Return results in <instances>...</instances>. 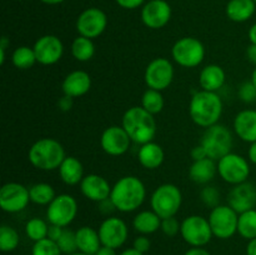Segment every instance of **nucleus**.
Returning a JSON list of instances; mask_svg holds the SVG:
<instances>
[{"label":"nucleus","instance_id":"1","mask_svg":"<svg viewBox=\"0 0 256 255\" xmlns=\"http://www.w3.org/2000/svg\"><path fill=\"white\" fill-rule=\"evenodd\" d=\"M146 198V188L139 178L134 175L122 176L112 185L110 199L116 210L132 212L139 209Z\"/></svg>","mask_w":256,"mask_h":255},{"label":"nucleus","instance_id":"2","mask_svg":"<svg viewBox=\"0 0 256 255\" xmlns=\"http://www.w3.org/2000/svg\"><path fill=\"white\" fill-rule=\"evenodd\" d=\"M222 100L218 92L199 90L190 99V118L200 128L206 129L218 124L222 115Z\"/></svg>","mask_w":256,"mask_h":255},{"label":"nucleus","instance_id":"3","mask_svg":"<svg viewBox=\"0 0 256 255\" xmlns=\"http://www.w3.org/2000/svg\"><path fill=\"white\" fill-rule=\"evenodd\" d=\"M122 126L136 144L142 145L154 140L156 135V122L154 115L142 106H132L124 112Z\"/></svg>","mask_w":256,"mask_h":255},{"label":"nucleus","instance_id":"4","mask_svg":"<svg viewBox=\"0 0 256 255\" xmlns=\"http://www.w3.org/2000/svg\"><path fill=\"white\" fill-rule=\"evenodd\" d=\"M65 158L66 154L64 146L52 138H42L36 140L28 152L30 164L44 172L59 169Z\"/></svg>","mask_w":256,"mask_h":255},{"label":"nucleus","instance_id":"5","mask_svg":"<svg viewBox=\"0 0 256 255\" xmlns=\"http://www.w3.org/2000/svg\"><path fill=\"white\" fill-rule=\"evenodd\" d=\"M232 144H234V139H232V132L225 125L219 124V122L206 128L200 139V145L205 149L208 158L215 162L232 152Z\"/></svg>","mask_w":256,"mask_h":255},{"label":"nucleus","instance_id":"6","mask_svg":"<svg viewBox=\"0 0 256 255\" xmlns=\"http://www.w3.org/2000/svg\"><path fill=\"white\" fill-rule=\"evenodd\" d=\"M182 190L170 182L159 185L150 198L152 210H154L162 219L175 216L182 208Z\"/></svg>","mask_w":256,"mask_h":255},{"label":"nucleus","instance_id":"7","mask_svg":"<svg viewBox=\"0 0 256 255\" xmlns=\"http://www.w3.org/2000/svg\"><path fill=\"white\" fill-rule=\"evenodd\" d=\"M172 56L182 68H196L204 62L205 46L194 36H185L172 45Z\"/></svg>","mask_w":256,"mask_h":255},{"label":"nucleus","instance_id":"8","mask_svg":"<svg viewBox=\"0 0 256 255\" xmlns=\"http://www.w3.org/2000/svg\"><path fill=\"white\" fill-rule=\"evenodd\" d=\"M218 174L232 186L248 182L250 176V164L244 156L236 152H229L218 160Z\"/></svg>","mask_w":256,"mask_h":255},{"label":"nucleus","instance_id":"9","mask_svg":"<svg viewBox=\"0 0 256 255\" xmlns=\"http://www.w3.org/2000/svg\"><path fill=\"white\" fill-rule=\"evenodd\" d=\"M180 234L188 244L196 248L206 245L214 236L209 220L202 215H190L185 218L182 222Z\"/></svg>","mask_w":256,"mask_h":255},{"label":"nucleus","instance_id":"10","mask_svg":"<svg viewBox=\"0 0 256 255\" xmlns=\"http://www.w3.org/2000/svg\"><path fill=\"white\" fill-rule=\"evenodd\" d=\"M212 235L219 239H229L238 232L239 214L229 205H219L210 212L208 218Z\"/></svg>","mask_w":256,"mask_h":255},{"label":"nucleus","instance_id":"11","mask_svg":"<svg viewBox=\"0 0 256 255\" xmlns=\"http://www.w3.org/2000/svg\"><path fill=\"white\" fill-rule=\"evenodd\" d=\"M78 214V202L70 194H59L48 205L46 219L50 224L66 228L72 224Z\"/></svg>","mask_w":256,"mask_h":255},{"label":"nucleus","instance_id":"12","mask_svg":"<svg viewBox=\"0 0 256 255\" xmlns=\"http://www.w3.org/2000/svg\"><path fill=\"white\" fill-rule=\"evenodd\" d=\"M174 66L166 58H155L148 64L144 72V80L148 89L162 92L172 85L174 80Z\"/></svg>","mask_w":256,"mask_h":255},{"label":"nucleus","instance_id":"13","mask_svg":"<svg viewBox=\"0 0 256 255\" xmlns=\"http://www.w3.org/2000/svg\"><path fill=\"white\" fill-rule=\"evenodd\" d=\"M30 202L29 188L20 182H6L0 189V206L4 212H20Z\"/></svg>","mask_w":256,"mask_h":255},{"label":"nucleus","instance_id":"14","mask_svg":"<svg viewBox=\"0 0 256 255\" xmlns=\"http://www.w3.org/2000/svg\"><path fill=\"white\" fill-rule=\"evenodd\" d=\"M108 26V16L99 8H88L76 19L79 35L89 39L99 38Z\"/></svg>","mask_w":256,"mask_h":255},{"label":"nucleus","instance_id":"15","mask_svg":"<svg viewBox=\"0 0 256 255\" xmlns=\"http://www.w3.org/2000/svg\"><path fill=\"white\" fill-rule=\"evenodd\" d=\"M132 140L119 125H112L102 132L100 136V146L110 156H120L129 150Z\"/></svg>","mask_w":256,"mask_h":255},{"label":"nucleus","instance_id":"16","mask_svg":"<svg viewBox=\"0 0 256 255\" xmlns=\"http://www.w3.org/2000/svg\"><path fill=\"white\" fill-rule=\"evenodd\" d=\"M98 232L102 245L118 249L126 242L128 225L120 218L109 216L100 224Z\"/></svg>","mask_w":256,"mask_h":255},{"label":"nucleus","instance_id":"17","mask_svg":"<svg viewBox=\"0 0 256 255\" xmlns=\"http://www.w3.org/2000/svg\"><path fill=\"white\" fill-rule=\"evenodd\" d=\"M36 62L42 65H54L59 62L64 54V44L56 35L48 34L40 36L35 42L34 46Z\"/></svg>","mask_w":256,"mask_h":255},{"label":"nucleus","instance_id":"18","mask_svg":"<svg viewBox=\"0 0 256 255\" xmlns=\"http://www.w3.org/2000/svg\"><path fill=\"white\" fill-rule=\"evenodd\" d=\"M172 19V6L165 0H150L142 5V22L149 29L158 30Z\"/></svg>","mask_w":256,"mask_h":255},{"label":"nucleus","instance_id":"19","mask_svg":"<svg viewBox=\"0 0 256 255\" xmlns=\"http://www.w3.org/2000/svg\"><path fill=\"white\" fill-rule=\"evenodd\" d=\"M228 205L238 214L255 209L256 206V185L245 182L232 186L228 194Z\"/></svg>","mask_w":256,"mask_h":255},{"label":"nucleus","instance_id":"20","mask_svg":"<svg viewBox=\"0 0 256 255\" xmlns=\"http://www.w3.org/2000/svg\"><path fill=\"white\" fill-rule=\"evenodd\" d=\"M112 188L109 182L99 174H88L80 182V190L86 199L100 202L110 198Z\"/></svg>","mask_w":256,"mask_h":255},{"label":"nucleus","instance_id":"21","mask_svg":"<svg viewBox=\"0 0 256 255\" xmlns=\"http://www.w3.org/2000/svg\"><path fill=\"white\" fill-rule=\"evenodd\" d=\"M92 88V78L84 70H74L64 78L62 84V94L70 98H80L88 94Z\"/></svg>","mask_w":256,"mask_h":255},{"label":"nucleus","instance_id":"22","mask_svg":"<svg viewBox=\"0 0 256 255\" xmlns=\"http://www.w3.org/2000/svg\"><path fill=\"white\" fill-rule=\"evenodd\" d=\"M234 132L242 142H256V110L245 109L238 112L234 119Z\"/></svg>","mask_w":256,"mask_h":255},{"label":"nucleus","instance_id":"23","mask_svg":"<svg viewBox=\"0 0 256 255\" xmlns=\"http://www.w3.org/2000/svg\"><path fill=\"white\" fill-rule=\"evenodd\" d=\"M138 160L140 165L145 169L155 170L162 165L165 160V152L162 145L155 142H146V144L140 145V149L138 152Z\"/></svg>","mask_w":256,"mask_h":255},{"label":"nucleus","instance_id":"24","mask_svg":"<svg viewBox=\"0 0 256 255\" xmlns=\"http://www.w3.org/2000/svg\"><path fill=\"white\" fill-rule=\"evenodd\" d=\"M226 80V74L224 69L218 64H210L202 68L199 75V84L202 90L216 92L222 89Z\"/></svg>","mask_w":256,"mask_h":255},{"label":"nucleus","instance_id":"25","mask_svg":"<svg viewBox=\"0 0 256 255\" xmlns=\"http://www.w3.org/2000/svg\"><path fill=\"white\" fill-rule=\"evenodd\" d=\"M218 172V164L210 158L192 162L189 168V178L196 184H208L215 178Z\"/></svg>","mask_w":256,"mask_h":255},{"label":"nucleus","instance_id":"26","mask_svg":"<svg viewBox=\"0 0 256 255\" xmlns=\"http://www.w3.org/2000/svg\"><path fill=\"white\" fill-rule=\"evenodd\" d=\"M59 176L66 185H78L84 178V166L75 156H66L59 166Z\"/></svg>","mask_w":256,"mask_h":255},{"label":"nucleus","instance_id":"27","mask_svg":"<svg viewBox=\"0 0 256 255\" xmlns=\"http://www.w3.org/2000/svg\"><path fill=\"white\" fill-rule=\"evenodd\" d=\"M78 250L88 255H94L102 248L99 232L90 226H82L75 232Z\"/></svg>","mask_w":256,"mask_h":255},{"label":"nucleus","instance_id":"28","mask_svg":"<svg viewBox=\"0 0 256 255\" xmlns=\"http://www.w3.org/2000/svg\"><path fill=\"white\" fill-rule=\"evenodd\" d=\"M256 2L254 0H230L226 4V16L232 22H248L254 15Z\"/></svg>","mask_w":256,"mask_h":255},{"label":"nucleus","instance_id":"29","mask_svg":"<svg viewBox=\"0 0 256 255\" xmlns=\"http://www.w3.org/2000/svg\"><path fill=\"white\" fill-rule=\"evenodd\" d=\"M132 226L142 235L152 234L162 226V218L154 210H142L135 215Z\"/></svg>","mask_w":256,"mask_h":255},{"label":"nucleus","instance_id":"30","mask_svg":"<svg viewBox=\"0 0 256 255\" xmlns=\"http://www.w3.org/2000/svg\"><path fill=\"white\" fill-rule=\"evenodd\" d=\"M72 55L78 62H89L95 55V45L92 39L79 35L72 42Z\"/></svg>","mask_w":256,"mask_h":255},{"label":"nucleus","instance_id":"31","mask_svg":"<svg viewBox=\"0 0 256 255\" xmlns=\"http://www.w3.org/2000/svg\"><path fill=\"white\" fill-rule=\"evenodd\" d=\"M30 202L36 205H49L55 199L54 188L48 182H36L29 188Z\"/></svg>","mask_w":256,"mask_h":255},{"label":"nucleus","instance_id":"32","mask_svg":"<svg viewBox=\"0 0 256 255\" xmlns=\"http://www.w3.org/2000/svg\"><path fill=\"white\" fill-rule=\"evenodd\" d=\"M12 62L20 70H28L36 64V55L32 48L22 45L16 48L12 54Z\"/></svg>","mask_w":256,"mask_h":255},{"label":"nucleus","instance_id":"33","mask_svg":"<svg viewBox=\"0 0 256 255\" xmlns=\"http://www.w3.org/2000/svg\"><path fill=\"white\" fill-rule=\"evenodd\" d=\"M238 232L244 239L252 240L256 238V209L239 214L238 220Z\"/></svg>","mask_w":256,"mask_h":255},{"label":"nucleus","instance_id":"34","mask_svg":"<svg viewBox=\"0 0 256 255\" xmlns=\"http://www.w3.org/2000/svg\"><path fill=\"white\" fill-rule=\"evenodd\" d=\"M164 96L162 92L155 89H148L142 96V106L150 114H159L164 109Z\"/></svg>","mask_w":256,"mask_h":255},{"label":"nucleus","instance_id":"35","mask_svg":"<svg viewBox=\"0 0 256 255\" xmlns=\"http://www.w3.org/2000/svg\"><path fill=\"white\" fill-rule=\"evenodd\" d=\"M48 230H49V225L40 218H32L25 225V234L34 242L48 238Z\"/></svg>","mask_w":256,"mask_h":255},{"label":"nucleus","instance_id":"36","mask_svg":"<svg viewBox=\"0 0 256 255\" xmlns=\"http://www.w3.org/2000/svg\"><path fill=\"white\" fill-rule=\"evenodd\" d=\"M20 236L14 228L9 225H2L0 228V250L4 252H12L18 248Z\"/></svg>","mask_w":256,"mask_h":255},{"label":"nucleus","instance_id":"37","mask_svg":"<svg viewBox=\"0 0 256 255\" xmlns=\"http://www.w3.org/2000/svg\"><path fill=\"white\" fill-rule=\"evenodd\" d=\"M58 246L60 248L62 254H74V252H78V242H76V234L75 232L70 229L62 230V236L59 238V240L56 242Z\"/></svg>","mask_w":256,"mask_h":255},{"label":"nucleus","instance_id":"38","mask_svg":"<svg viewBox=\"0 0 256 255\" xmlns=\"http://www.w3.org/2000/svg\"><path fill=\"white\" fill-rule=\"evenodd\" d=\"M62 250L58 246L56 242H52L49 238L35 242L32 245V255H62Z\"/></svg>","mask_w":256,"mask_h":255},{"label":"nucleus","instance_id":"39","mask_svg":"<svg viewBox=\"0 0 256 255\" xmlns=\"http://www.w3.org/2000/svg\"><path fill=\"white\" fill-rule=\"evenodd\" d=\"M200 199L205 206L214 209L220 205V192L215 186H205L200 192Z\"/></svg>","mask_w":256,"mask_h":255},{"label":"nucleus","instance_id":"40","mask_svg":"<svg viewBox=\"0 0 256 255\" xmlns=\"http://www.w3.org/2000/svg\"><path fill=\"white\" fill-rule=\"evenodd\" d=\"M238 96L242 102H246V104H252L256 102V88L252 82V80L242 82L240 85L239 90H238Z\"/></svg>","mask_w":256,"mask_h":255},{"label":"nucleus","instance_id":"41","mask_svg":"<svg viewBox=\"0 0 256 255\" xmlns=\"http://www.w3.org/2000/svg\"><path fill=\"white\" fill-rule=\"evenodd\" d=\"M180 226H182V224L178 222L176 218L172 216L166 218V219H162V226H160V229H162V232L166 236L172 238L175 236L178 232H180Z\"/></svg>","mask_w":256,"mask_h":255},{"label":"nucleus","instance_id":"42","mask_svg":"<svg viewBox=\"0 0 256 255\" xmlns=\"http://www.w3.org/2000/svg\"><path fill=\"white\" fill-rule=\"evenodd\" d=\"M150 246H152V242H150L149 238H148L146 235H140V236H138L136 239L134 240V246L132 248L136 249L138 252L145 254L146 252H149Z\"/></svg>","mask_w":256,"mask_h":255},{"label":"nucleus","instance_id":"43","mask_svg":"<svg viewBox=\"0 0 256 255\" xmlns=\"http://www.w3.org/2000/svg\"><path fill=\"white\" fill-rule=\"evenodd\" d=\"M116 4L119 5L120 8L122 9H128V10H134L140 8L142 5H144L145 0H115Z\"/></svg>","mask_w":256,"mask_h":255},{"label":"nucleus","instance_id":"44","mask_svg":"<svg viewBox=\"0 0 256 255\" xmlns=\"http://www.w3.org/2000/svg\"><path fill=\"white\" fill-rule=\"evenodd\" d=\"M99 210L100 212H102V214L110 215L114 210H116V208H115L114 202H112V199L108 198V199L102 200V202H99Z\"/></svg>","mask_w":256,"mask_h":255},{"label":"nucleus","instance_id":"45","mask_svg":"<svg viewBox=\"0 0 256 255\" xmlns=\"http://www.w3.org/2000/svg\"><path fill=\"white\" fill-rule=\"evenodd\" d=\"M62 230H64V228L59 226V225L50 224L49 230H48V238H49L50 240H52V242H58L59 238L62 236Z\"/></svg>","mask_w":256,"mask_h":255},{"label":"nucleus","instance_id":"46","mask_svg":"<svg viewBox=\"0 0 256 255\" xmlns=\"http://www.w3.org/2000/svg\"><path fill=\"white\" fill-rule=\"evenodd\" d=\"M190 156H192V162H196V160H202V159H205V158H208V154L206 152H205L204 148L199 144L196 145V146L192 148V152H190Z\"/></svg>","mask_w":256,"mask_h":255},{"label":"nucleus","instance_id":"47","mask_svg":"<svg viewBox=\"0 0 256 255\" xmlns=\"http://www.w3.org/2000/svg\"><path fill=\"white\" fill-rule=\"evenodd\" d=\"M72 98L66 96V95H64L62 98H60V100H59L60 110H62V112H68V110L72 109Z\"/></svg>","mask_w":256,"mask_h":255},{"label":"nucleus","instance_id":"48","mask_svg":"<svg viewBox=\"0 0 256 255\" xmlns=\"http://www.w3.org/2000/svg\"><path fill=\"white\" fill-rule=\"evenodd\" d=\"M246 58L252 64L256 66V45L250 44L246 49Z\"/></svg>","mask_w":256,"mask_h":255},{"label":"nucleus","instance_id":"49","mask_svg":"<svg viewBox=\"0 0 256 255\" xmlns=\"http://www.w3.org/2000/svg\"><path fill=\"white\" fill-rule=\"evenodd\" d=\"M184 255H212L208 250L202 249V248H196V246H192V249L188 250Z\"/></svg>","mask_w":256,"mask_h":255},{"label":"nucleus","instance_id":"50","mask_svg":"<svg viewBox=\"0 0 256 255\" xmlns=\"http://www.w3.org/2000/svg\"><path fill=\"white\" fill-rule=\"evenodd\" d=\"M94 255H118V254H116V252H115V249H112V248L104 246V245H102V248H100V249L98 250Z\"/></svg>","mask_w":256,"mask_h":255},{"label":"nucleus","instance_id":"51","mask_svg":"<svg viewBox=\"0 0 256 255\" xmlns=\"http://www.w3.org/2000/svg\"><path fill=\"white\" fill-rule=\"evenodd\" d=\"M248 156H249L250 162H252V164L256 165V142L250 144L249 152H248Z\"/></svg>","mask_w":256,"mask_h":255},{"label":"nucleus","instance_id":"52","mask_svg":"<svg viewBox=\"0 0 256 255\" xmlns=\"http://www.w3.org/2000/svg\"><path fill=\"white\" fill-rule=\"evenodd\" d=\"M246 255H256V238L249 240V244L246 246Z\"/></svg>","mask_w":256,"mask_h":255},{"label":"nucleus","instance_id":"53","mask_svg":"<svg viewBox=\"0 0 256 255\" xmlns=\"http://www.w3.org/2000/svg\"><path fill=\"white\" fill-rule=\"evenodd\" d=\"M249 40H250V44H254L256 45V22L255 24L252 25V28L249 29Z\"/></svg>","mask_w":256,"mask_h":255},{"label":"nucleus","instance_id":"54","mask_svg":"<svg viewBox=\"0 0 256 255\" xmlns=\"http://www.w3.org/2000/svg\"><path fill=\"white\" fill-rule=\"evenodd\" d=\"M120 255H144V254L140 252H138V250L134 249V248H132V249L124 250V252H122Z\"/></svg>","mask_w":256,"mask_h":255},{"label":"nucleus","instance_id":"55","mask_svg":"<svg viewBox=\"0 0 256 255\" xmlns=\"http://www.w3.org/2000/svg\"><path fill=\"white\" fill-rule=\"evenodd\" d=\"M42 2H44V4H48V5H58L60 4V2H65V0H40Z\"/></svg>","mask_w":256,"mask_h":255},{"label":"nucleus","instance_id":"56","mask_svg":"<svg viewBox=\"0 0 256 255\" xmlns=\"http://www.w3.org/2000/svg\"><path fill=\"white\" fill-rule=\"evenodd\" d=\"M250 80H252V82L255 85V88H256V66H255V69L252 70V78H250Z\"/></svg>","mask_w":256,"mask_h":255},{"label":"nucleus","instance_id":"57","mask_svg":"<svg viewBox=\"0 0 256 255\" xmlns=\"http://www.w3.org/2000/svg\"><path fill=\"white\" fill-rule=\"evenodd\" d=\"M70 255H88V254H84V252H74V254H70Z\"/></svg>","mask_w":256,"mask_h":255},{"label":"nucleus","instance_id":"58","mask_svg":"<svg viewBox=\"0 0 256 255\" xmlns=\"http://www.w3.org/2000/svg\"><path fill=\"white\" fill-rule=\"evenodd\" d=\"M254 2H256V0H254Z\"/></svg>","mask_w":256,"mask_h":255}]
</instances>
